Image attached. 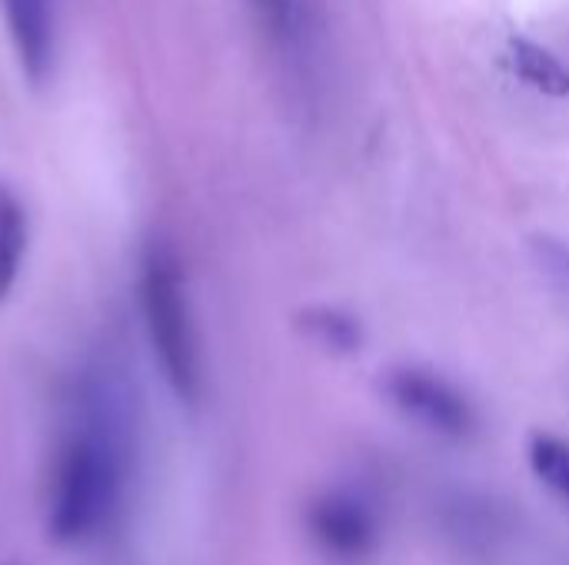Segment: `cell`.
I'll return each instance as SVG.
<instances>
[{
	"instance_id": "6da1fadb",
	"label": "cell",
	"mask_w": 569,
	"mask_h": 565,
	"mask_svg": "<svg viewBox=\"0 0 569 565\" xmlns=\"http://www.w3.org/2000/svg\"><path fill=\"white\" fill-rule=\"evenodd\" d=\"M130 463L133 433L120 390L110 380L83 383L50 473V539L60 546H80L97 539L123 509Z\"/></svg>"
},
{
	"instance_id": "7a4b0ae2",
	"label": "cell",
	"mask_w": 569,
	"mask_h": 565,
	"mask_svg": "<svg viewBox=\"0 0 569 565\" xmlns=\"http://www.w3.org/2000/svg\"><path fill=\"white\" fill-rule=\"evenodd\" d=\"M140 316L163 383L180 403L193 406L203 393L200 343L183 266L160 240H153L140 256Z\"/></svg>"
},
{
	"instance_id": "3957f363",
	"label": "cell",
	"mask_w": 569,
	"mask_h": 565,
	"mask_svg": "<svg viewBox=\"0 0 569 565\" xmlns=\"http://www.w3.org/2000/svg\"><path fill=\"white\" fill-rule=\"evenodd\" d=\"M303 533L327 563L363 565L380 549L383 523L360 493L327 490L307 503Z\"/></svg>"
},
{
	"instance_id": "277c9868",
	"label": "cell",
	"mask_w": 569,
	"mask_h": 565,
	"mask_svg": "<svg viewBox=\"0 0 569 565\" xmlns=\"http://www.w3.org/2000/svg\"><path fill=\"white\" fill-rule=\"evenodd\" d=\"M383 393L393 403L397 413L423 426L427 433L440 440L463 443L477 433V410L473 403L443 376L417 366L390 370L383 380Z\"/></svg>"
},
{
	"instance_id": "5b68a950",
	"label": "cell",
	"mask_w": 569,
	"mask_h": 565,
	"mask_svg": "<svg viewBox=\"0 0 569 565\" xmlns=\"http://www.w3.org/2000/svg\"><path fill=\"white\" fill-rule=\"evenodd\" d=\"M3 27L17 53L20 70L40 83L53 70L57 57V17L53 0H0Z\"/></svg>"
},
{
	"instance_id": "8992f818",
	"label": "cell",
	"mask_w": 569,
	"mask_h": 565,
	"mask_svg": "<svg viewBox=\"0 0 569 565\" xmlns=\"http://www.w3.org/2000/svg\"><path fill=\"white\" fill-rule=\"evenodd\" d=\"M510 63H513L517 77L523 83H530L533 90H540L547 97H569V70L547 47L523 40V37H513L510 40Z\"/></svg>"
},
{
	"instance_id": "52a82bcc",
	"label": "cell",
	"mask_w": 569,
	"mask_h": 565,
	"mask_svg": "<svg viewBox=\"0 0 569 565\" xmlns=\"http://www.w3.org/2000/svg\"><path fill=\"white\" fill-rule=\"evenodd\" d=\"M23 256H27V213L20 200L7 186H0V303L17 286Z\"/></svg>"
},
{
	"instance_id": "ba28073f",
	"label": "cell",
	"mask_w": 569,
	"mask_h": 565,
	"mask_svg": "<svg viewBox=\"0 0 569 565\" xmlns=\"http://www.w3.org/2000/svg\"><path fill=\"white\" fill-rule=\"evenodd\" d=\"M527 463L530 473L569 506V440L553 433H533L527 440Z\"/></svg>"
},
{
	"instance_id": "9c48e42d",
	"label": "cell",
	"mask_w": 569,
	"mask_h": 565,
	"mask_svg": "<svg viewBox=\"0 0 569 565\" xmlns=\"http://www.w3.org/2000/svg\"><path fill=\"white\" fill-rule=\"evenodd\" d=\"M303 330L317 343H323L327 350H337V353H350V350L360 346V326L340 310H327V306L307 310L303 313Z\"/></svg>"
},
{
	"instance_id": "30bf717a",
	"label": "cell",
	"mask_w": 569,
	"mask_h": 565,
	"mask_svg": "<svg viewBox=\"0 0 569 565\" xmlns=\"http://www.w3.org/2000/svg\"><path fill=\"white\" fill-rule=\"evenodd\" d=\"M257 20L273 33L277 40H287L293 33V0H250Z\"/></svg>"
}]
</instances>
